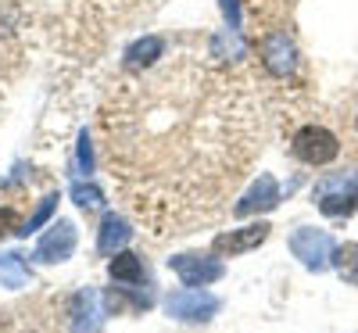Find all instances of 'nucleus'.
<instances>
[{"instance_id":"nucleus-1","label":"nucleus","mask_w":358,"mask_h":333,"mask_svg":"<svg viewBox=\"0 0 358 333\" xmlns=\"http://www.w3.org/2000/svg\"><path fill=\"white\" fill-rule=\"evenodd\" d=\"M312 197L326 219H351L358 211V172L348 169V172L322 176L312 190Z\"/></svg>"},{"instance_id":"nucleus-2","label":"nucleus","mask_w":358,"mask_h":333,"mask_svg":"<svg viewBox=\"0 0 358 333\" xmlns=\"http://www.w3.org/2000/svg\"><path fill=\"white\" fill-rule=\"evenodd\" d=\"M290 155L301 165H330L341 155V140L326 129V126H301L290 140Z\"/></svg>"},{"instance_id":"nucleus-3","label":"nucleus","mask_w":358,"mask_h":333,"mask_svg":"<svg viewBox=\"0 0 358 333\" xmlns=\"http://www.w3.org/2000/svg\"><path fill=\"white\" fill-rule=\"evenodd\" d=\"M222 309V301L215 294H208L201 287H187V290H176L169 294L165 301V312L179 323H204V319H212L215 312Z\"/></svg>"},{"instance_id":"nucleus-4","label":"nucleus","mask_w":358,"mask_h":333,"mask_svg":"<svg viewBox=\"0 0 358 333\" xmlns=\"http://www.w3.org/2000/svg\"><path fill=\"white\" fill-rule=\"evenodd\" d=\"M290 255L301 262L308 272H322L330 269V255H334V240L322 229H294L290 233Z\"/></svg>"},{"instance_id":"nucleus-5","label":"nucleus","mask_w":358,"mask_h":333,"mask_svg":"<svg viewBox=\"0 0 358 333\" xmlns=\"http://www.w3.org/2000/svg\"><path fill=\"white\" fill-rule=\"evenodd\" d=\"M104 297L94 287H83L69 301V330L72 333H101L104 330Z\"/></svg>"},{"instance_id":"nucleus-6","label":"nucleus","mask_w":358,"mask_h":333,"mask_svg":"<svg viewBox=\"0 0 358 333\" xmlns=\"http://www.w3.org/2000/svg\"><path fill=\"white\" fill-rule=\"evenodd\" d=\"M169 269H172L187 287H208V283L222 280V272H226L219 258H208V255H197V251L172 255V258H169Z\"/></svg>"},{"instance_id":"nucleus-7","label":"nucleus","mask_w":358,"mask_h":333,"mask_svg":"<svg viewBox=\"0 0 358 333\" xmlns=\"http://www.w3.org/2000/svg\"><path fill=\"white\" fill-rule=\"evenodd\" d=\"M268 233H273V226L268 222H251V226H241V229H226L212 240V255L219 258H236V255H248L255 248H262Z\"/></svg>"},{"instance_id":"nucleus-8","label":"nucleus","mask_w":358,"mask_h":333,"mask_svg":"<svg viewBox=\"0 0 358 333\" xmlns=\"http://www.w3.org/2000/svg\"><path fill=\"white\" fill-rule=\"evenodd\" d=\"M262 65H265L268 76H276V79H287L297 69V47H294V40L283 33V29H276V33H268L262 40Z\"/></svg>"},{"instance_id":"nucleus-9","label":"nucleus","mask_w":358,"mask_h":333,"mask_svg":"<svg viewBox=\"0 0 358 333\" xmlns=\"http://www.w3.org/2000/svg\"><path fill=\"white\" fill-rule=\"evenodd\" d=\"M72 251H76V226H72L69 219H57V222H54V226L40 236V244H36L33 258H36V262L54 265V262H65V258H72Z\"/></svg>"},{"instance_id":"nucleus-10","label":"nucleus","mask_w":358,"mask_h":333,"mask_svg":"<svg viewBox=\"0 0 358 333\" xmlns=\"http://www.w3.org/2000/svg\"><path fill=\"white\" fill-rule=\"evenodd\" d=\"M276 204H280V187H276V179L268 176V172H262L255 183L248 187V194L233 204V215L248 219V215H258V211H273Z\"/></svg>"},{"instance_id":"nucleus-11","label":"nucleus","mask_w":358,"mask_h":333,"mask_svg":"<svg viewBox=\"0 0 358 333\" xmlns=\"http://www.w3.org/2000/svg\"><path fill=\"white\" fill-rule=\"evenodd\" d=\"M129 236H133L129 222L122 215H115V211H108V215L101 219V229H97V255L115 258L118 251L129 244Z\"/></svg>"},{"instance_id":"nucleus-12","label":"nucleus","mask_w":358,"mask_h":333,"mask_svg":"<svg viewBox=\"0 0 358 333\" xmlns=\"http://www.w3.org/2000/svg\"><path fill=\"white\" fill-rule=\"evenodd\" d=\"M158 57H165V40L162 36H140L126 47V69H147V65H155Z\"/></svg>"},{"instance_id":"nucleus-13","label":"nucleus","mask_w":358,"mask_h":333,"mask_svg":"<svg viewBox=\"0 0 358 333\" xmlns=\"http://www.w3.org/2000/svg\"><path fill=\"white\" fill-rule=\"evenodd\" d=\"M108 276L115 280V283H140L143 280V262H140V255H133V251H118L111 262H108Z\"/></svg>"},{"instance_id":"nucleus-14","label":"nucleus","mask_w":358,"mask_h":333,"mask_svg":"<svg viewBox=\"0 0 358 333\" xmlns=\"http://www.w3.org/2000/svg\"><path fill=\"white\" fill-rule=\"evenodd\" d=\"M29 276H33V272H29V265L18 251H0V283L11 287V290H22L29 283Z\"/></svg>"},{"instance_id":"nucleus-15","label":"nucleus","mask_w":358,"mask_h":333,"mask_svg":"<svg viewBox=\"0 0 358 333\" xmlns=\"http://www.w3.org/2000/svg\"><path fill=\"white\" fill-rule=\"evenodd\" d=\"M330 265L337 269V276H341L348 287H358V244H355V240H348V244H337V248H334Z\"/></svg>"},{"instance_id":"nucleus-16","label":"nucleus","mask_w":358,"mask_h":333,"mask_svg":"<svg viewBox=\"0 0 358 333\" xmlns=\"http://www.w3.org/2000/svg\"><path fill=\"white\" fill-rule=\"evenodd\" d=\"M72 201H76L83 211H101V208H104V194H101V187H94V183H72Z\"/></svg>"},{"instance_id":"nucleus-17","label":"nucleus","mask_w":358,"mask_h":333,"mask_svg":"<svg viewBox=\"0 0 358 333\" xmlns=\"http://www.w3.org/2000/svg\"><path fill=\"white\" fill-rule=\"evenodd\" d=\"M54 208H57V194H47V197L40 201V208H36L33 215L25 219V226L18 229V236H33V233H36V229H40V226L50 219V215H54Z\"/></svg>"},{"instance_id":"nucleus-18","label":"nucleus","mask_w":358,"mask_h":333,"mask_svg":"<svg viewBox=\"0 0 358 333\" xmlns=\"http://www.w3.org/2000/svg\"><path fill=\"white\" fill-rule=\"evenodd\" d=\"M76 162H79V172H94V150H90V136L79 133V150H76Z\"/></svg>"},{"instance_id":"nucleus-19","label":"nucleus","mask_w":358,"mask_h":333,"mask_svg":"<svg viewBox=\"0 0 358 333\" xmlns=\"http://www.w3.org/2000/svg\"><path fill=\"white\" fill-rule=\"evenodd\" d=\"M8 233H18V215H15V208H0V236H8Z\"/></svg>"},{"instance_id":"nucleus-20","label":"nucleus","mask_w":358,"mask_h":333,"mask_svg":"<svg viewBox=\"0 0 358 333\" xmlns=\"http://www.w3.org/2000/svg\"><path fill=\"white\" fill-rule=\"evenodd\" d=\"M219 8H222V15H226L229 29L241 25V8H236V0H219Z\"/></svg>"},{"instance_id":"nucleus-21","label":"nucleus","mask_w":358,"mask_h":333,"mask_svg":"<svg viewBox=\"0 0 358 333\" xmlns=\"http://www.w3.org/2000/svg\"><path fill=\"white\" fill-rule=\"evenodd\" d=\"M355 133H358V118H355Z\"/></svg>"}]
</instances>
